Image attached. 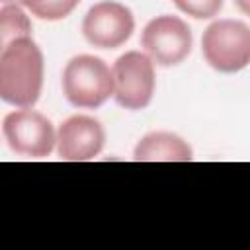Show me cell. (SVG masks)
Instances as JSON below:
<instances>
[{"instance_id":"7c38bea8","label":"cell","mask_w":250,"mask_h":250,"mask_svg":"<svg viewBox=\"0 0 250 250\" xmlns=\"http://www.w3.org/2000/svg\"><path fill=\"white\" fill-rule=\"evenodd\" d=\"M174 4L195 20H209L223 8V0H174Z\"/></svg>"},{"instance_id":"8992f818","label":"cell","mask_w":250,"mask_h":250,"mask_svg":"<svg viewBox=\"0 0 250 250\" xmlns=\"http://www.w3.org/2000/svg\"><path fill=\"white\" fill-rule=\"evenodd\" d=\"M141 45L152 62L160 66L180 64L191 51V31L178 16H156L141 35Z\"/></svg>"},{"instance_id":"8fae6325","label":"cell","mask_w":250,"mask_h":250,"mask_svg":"<svg viewBox=\"0 0 250 250\" xmlns=\"http://www.w3.org/2000/svg\"><path fill=\"white\" fill-rule=\"evenodd\" d=\"M80 0H21V6H25L33 16L47 21H57L66 18Z\"/></svg>"},{"instance_id":"52a82bcc","label":"cell","mask_w":250,"mask_h":250,"mask_svg":"<svg viewBox=\"0 0 250 250\" xmlns=\"http://www.w3.org/2000/svg\"><path fill=\"white\" fill-rule=\"evenodd\" d=\"M135 29V18L125 4L104 0L94 4L82 21L86 41L98 49L121 47Z\"/></svg>"},{"instance_id":"9c48e42d","label":"cell","mask_w":250,"mask_h":250,"mask_svg":"<svg viewBox=\"0 0 250 250\" xmlns=\"http://www.w3.org/2000/svg\"><path fill=\"white\" fill-rule=\"evenodd\" d=\"M133 158L137 162H189L193 152L182 137L168 131H154L137 143Z\"/></svg>"},{"instance_id":"5bb4252c","label":"cell","mask_w":250,"mask_h":250,"mask_svg":"<svg viewBox=\"0 0 250 250\" xmlns=\"http://www.w3.org/2000/svg\"><path fill=\"white\" fill-rule=\"evenodd\" d=\"M4 4H18V6H21V0H2Z\"/></svg>"},{"instance_id":"4fadbf2b","label":"cell","mask_w":250,"mask_h":250,"mask_svg":"<svg viewBox=\"0 0 250 250\" xmlns=\"http://www.w3.org/2000/svg\"><path fill=\"white\" fill-rule=\"evenodd\" d=\"M234 2L240 8V12H244L246 16H250V0H234Z\"/></svg>"},{"instance_id":"277c9868","label":"cell","mask_w":250,"mask_h":250,"mask_svg":"<svg viewBox=\"0 0 250 250\" xmlns=\"http://www.w3.org/2000/svg\"><path fill=\"white\" fill-rule=\"evenodd\" d=\"M113 96L125 109H143L154 94V62L146 53L127 51L113 62Z\"/></svg>"},{"instance_id":"7a4b0ae2","label":"cell","mask_w":250,"mask_h":250,"mask_svg":"<svg viewBox=\"0 0 250 250\" xmlns=\"http://www.w3.org/2000/svg\"><path fill=\"white\" fill-rule=\"evenodd\" d=\"M62 92L74 107H100L113 94V72L100 57H72L62 70Z\"/></svg>"},{"instance_id":"3957f363","label":"cell","mask_w":250,"mask_h":250,"mask_svg":"<svg viewBox=\"0 0 250 250\" xmlns=\"http://www.w3.org/2000/svg\"><path fill=\"white\" fill-rule=\"evenodd\" d=\"M201 51L211 68L238 72L250 64V27L238 20H217L203 31Z\"/></svg>"},{"instance_id":"6da1fadb","label":"cell","mask_w":250,"mask_h":250,"mask_svg":"<svg viewBox=\"0 0 250 250\" xmlns=\"http://www.w3.org/2000/svg\"><path fill=\"white\" fill-rule=\"evenodd\" d=\"M43 88V53L31 37L16 39L0 53V96L6 104L31 107Z\"/></svg>"},{"instance_id":"ba28073f","label":"cell","mask_w":250,"mask_h":250,"mask_svg":"<svg viewBox=\"0 0 250 250\" xmlns=\"http://www.w3.org/2000/svg\"><path fill=\"white\" fill-rule=\"evenodd\" d=\"M105 143L102 123L90 115H72L57 131V154L66 162L96 158Z\"/></svg>"},{"instance_id":"5b68a950","label":"cell","mask_w":250,"mask_h":250,"mask_svg":"<svg viewBox=\"0 0 250 250\" xmlns=\"http://www.w3.org/2000/svg\"><path fill=\"white\" fill-rule=\"evenodd\" d=\"M2 133L8 146L21 156L45 158L57 145V133L53 123L39 111L21 107L4 117Z\"/></svg>"},{"instance_id":"30bf717a","label":"cell","mask_w":250,"mask_h":250,"mask_svg":"<svg viewBox=\"0 0 250 250\" xmlns=\"http://www.w3.org/2000/svg\"><path fill=\"white\" fill-rule=\"evenodd\" d=\"M31 37V23L21 6L4 4L0 10V45L6 47L16 39Z\"/></svg>"}]
</instances>
